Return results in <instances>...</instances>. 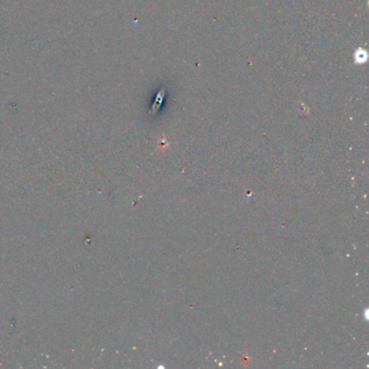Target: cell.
Here are the masks:
<instances>
[{
	"instance_id": "6da1fadb",
	"label": "cell",
	"mask_w": 369,
	"mask_h": 369,
	"mask_svg": "<svg viewBox=\"0 0 369 369\" xmlns=\"http://www.w3.org/2000/svg\"><path fill=\"white\" fill-rule=\"evenodd\" d=\"M355 60H356V63H365V61L367 60L366 51H364L363 49H359V51L355 53Z\"/></svg>"
}]
</instances>
